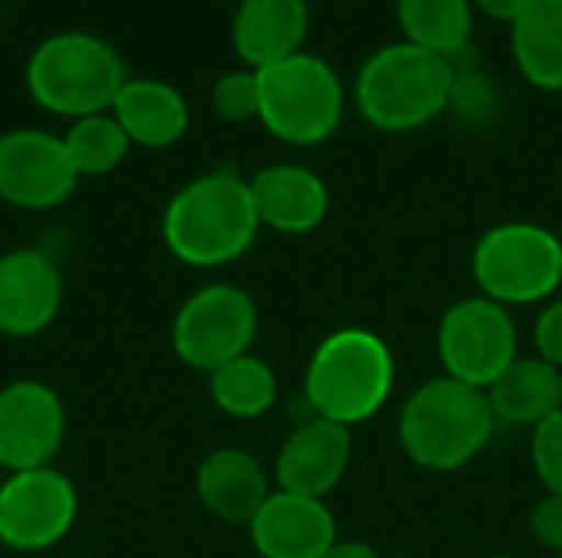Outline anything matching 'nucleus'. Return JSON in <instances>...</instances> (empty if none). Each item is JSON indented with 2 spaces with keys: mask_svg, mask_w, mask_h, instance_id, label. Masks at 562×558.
Instances as JSON below:
<instances>
[{
  "mask_svg": "<svg viewBox=\"0 0 562 558\" xmlns=\"http://www.w3.org/2000/svg\"><path fill=\"white\" fill-rule=\"evenodd\" d=\"M260 230L250 181L231 168L188 181L165 207L161 237L175 260L194 270H214L240 260Z\"/></svg>",
  "mask_w": 562,
  "mask_h": 558,
  "instance_id": "nucleus-1",
  "label": "nucleus"
},
{
  "mask_svg": "<svg viewBox=\"0 0 562 558\" xmlns=\"http://www.w3.org/2000/svg\"><path fill=\"white\" fill-rule=\"evenodd\" d=\"M497 414L487 391L454 378H435L412 391L398 418L405 454L435 474L468 467L494 437Z\"/></svg>",
  "mask_w": 562,
  "mask_h": 558,
  "instance_id": "nucleus-2",
  "label": "nucleus"
},
{
  "mask_svg": "<svg viewBox=\"0 0 562 558\" xmlns=\"http://www.w3.org/2000/svg\"><path fill=\"white\" fill-rule=\"evenodd\" d=\"M125 82L128 69L115 46L79 30L46 36L26 62V89L33 102L72 122L112 112Z\"/></svg>",
  "mask_w": 562,
  "mask_h": 558,
  "instance_id": "nucleus-3",
  "label": "nucleus"
},
{
  "mask_svg": "<svg viewBox=\"0 0 562 558\" xmlns=\"http://www.w3.org/2000/svg\"><path fill=\"white\" fill-rule=\"evenodd\" d=\"M454 76L451 59L415 43H392L359 69V115L379 132H415L448 109Z\"/></svg>",
  "mask_w": 562,
  "mask_h": 558,
  "instance_id": "nucleus-4",
  "label": "nucleus"
},
{
  "mask_svg": "<svg viewBox=\"0 0 562 558\" xmlns=\"http://www.w3.org/2000/svg\"><path fill=\"white\" fill-rule=\"evenodd\" d=\"M395 362L369 329H342L326 335L306 365V405L316 418L342 428L369 421L392 395Z\"/></svg>",
  "mask_w": 562,
  "mask_h": 558,
  "instance_id": "nucleus-5",
  "label": "nucleus"
},
{
  "mask_svg": "<svg viewBox=\"0 0 562 558\" xmlns=\"http://www.w3.org/2000/svg\"><path fill=\"white\" fill-rule=\"evenodd\" d=\"M260 82V122L286 145H319L326 141L346 109V92L336 69L313 56L296 53L267 69H257Z\"/></svg>",
  "mask_w": 562,
  "mask_h": 558,
  "instance_id": "nucleus-6",
  "label": "nucleus"
},
{
  "mask_svg": "<svg viewBox=\"0 0 562 558\" xmlns=\"http://www.w3.org/2000/svg\"><path fill=\"white\" fill-rule=\"evenodd\" d=\"M471 270L501 306L543 303L562 283V240L537 224H501L477 240Z\"/></svg>",
  "mask_w": 562,
  "mask_h": 558,
  "instance_id": "nucleus-7",
  "label": "nucleus"
},
{
  "mask_svg": "<svg viewBox=\"0 0 562 558\" xmlns=\"http://www.w3.org/2000/svg\"><path fill=\"white\" fill-rule=\"evenodd\" d=\"M257 303L231 283L191 293L171 322V349L194 372H214L250 352L257 339Z\"/></svg>",
  "mask_w": 562,
  "mask_h": 558,
  "instance_id": "nucleus-8",
  "label": "nucleus"
},
{
  "mask_svg": "<svg viewBox=\"0 0 562 558\" xmlns=\"http://www.w3.org/2000/svg\"><path fill=\"white\" fill-rule=\"evenodd\" d=\"M438 355L448 378L487 391L517 362V326L507 306L487 296L451 306L438 329Z\"/></svg>",
  "mask_w": 562,
  "mask_h": 558,
  "instance_id": "nucleus-9",
  "label": "nucleus"
},
{
  "mask_svg": "<svg viewBox=\"0 0 562 558\" xmlns=\"http://www.w3.org/2000/svg\"><path fill=\"white\" fill-rule=\"evenodd\" d=\"M79 516L72 480L53 467L7 474L0 480V543L13 553H46L59 546Z\"/></svg>",
  "mask_w": 562,
  "mask_h": 558,
  "instance_id": "nucleus-10",
  "label": "nucleus"
},
{
  "mask_svg": "<svg viewBox=\"0 0 562 558\" xmlns=\"http://www.w3.org/2000/svg\"><path fill=\"white\" fill-rule=\"evenodd\" d=\"M79 174L59 135L13 128L0 135V201L20 210H53L72 197Z\"/></svg>",
  "mask_w": 562,
  "mask_h": 558,
  "instance_id": "nucleus-11",
  "label": "nucleus"
},
{
  "mask_svg": "<svg viewBox=\"0 0 562 558\" xmlns=\"http://www.w3.org/2000/svg\"><path fill=\"white\" fill-rule=\"evenodd\" d=\"M66 437L63 398L43 382H13L0 391V467L7 474L53 467Z\"/></svg>",
  "mask_w": 562,
  "mask_h": 558,
  "instance_id": "nucleus-12",
  "label": "nucleus"
},
{
  "mask_svg": "<svg viewBox=\"0 0 562 558\" xmlns=\"http://www.w3.org/2000/svg\"><path fill=\"white\" fill-rule=\"evenodd\" d=\"M63 309V270L36 247L0 257V335L33 339L46 332Z\"/></svg>",
  "mask_w": 562,
  "mask_h": 558,
  "instance_id": "nucleus-13",
  "label": "nucleus"
},
{
  "mask_svg": "<svg viewBox=\"0 0 562 558\" xmlns=\"http://www.w3.org/2000/svg\"><path fill=\"white\" fill-rule=\"evenodd\" d=\"M349 457H352L349 428L313 414L310 421L293 428V434L283 441L277 454V483L286 493L323 500L346 477Z\"/></svg>",
  "mask_w": 562,
  "mask_h": 558,
  "instance_id": "nucleus-14",
  "label": "nucleus"
},
{
  "mask_svg": "<svg viewBox=\"0 0 562 558\" xmlns=\"http://www.w3.org/2000/svg\"><path fill=\"white\" fill-rule=\"evenodd\" d=\"M250 543L263 558H323L336 539V516L323 500L277 490L254 516Z\"/></svg>",
  "mask_w": 562,
  "mask_h": 558,
  "instance_id": "nucleus-15",
  "label": "nucleus"
},
{
  "mask_svg": "<svg viewBox=\"0 0 562 558\" xmlns=\"http://www.w3.org/2000/svg\"><path fill=\"white\" fill-rule=\"evenodd\" d=\"M260 227L277 234H310L329 214L326 181L303 164H270L250 178Z\"/></svg>",
  "mask_w": 562,
  "mask_h": 558,
  "instance_id": "nucleus-16",
  "label": "nucleus"
},
{
  "mask_svg": "<svg viewBox=\"0 0 562 558\" xmlns=\"http://www.w3.org/2000/svg\"><path fill=\"white\" fill-rule=\"evenodd\" d=\"M194 490L201 506L221 523L250 526L270 497V480L254 454L240 447H221L201 460Z\"/></svg>",
  "mask_w": 562,
  "mask_h": 558,
  "instance_id": "nucleus-17",
  "label": "nucleus"
},
{
  "mask_svg": "<svg viewBox=\"0 0 562 558\" xmlns=\"http://www.w3.org/2000/svg\"><path fill=\"white\" fill-rule=\"evenodd\" d=\"M306 30V0H240L231 23V39L237 56L257 72L303 53Z\"/></svg>",
  "mask_w": 562,
  "mask_h": 558,
  "instance_id": "nucleus-18",
  "label": "nucleus"
},
{
  "mask_svg": "<svg viewBox=\"0 0 562 558\" xmlns=\"http://www.w3.org/2000/svg\"><path fill=\"white\" fill-rule=\"evenodd\" d=\"M115 122L138 148H171L188 132L184 95L161 79H128L112 105Z\"/></svg>",
  "mask_w": 562,
  "mask_h": 558,
  "instance_id": "nucleus-19",
  "label": "nucleus"
},
{
  "mask_svg": "<svg viewBox=\"0 0 562 558\" xmlns=\"http://www.w3.org/2000/svg\"><path fill=\"white\" fill-rule=\"evenodd\" d=\"M491 408L507 424H543L562 408V372L547 358H517L491 388Z\"/></svg>",
  "mask_w": 562,
  "mask_h": 558,
  "instance_id": "nucleus-20",
  "label": "nucleus"
},
{
  "mask_svg": "<svg viewBox=\"0 0 562 558\" xmlns=\"http://www.w3.org/2000/svg\"><path fill=\"white\" fill-rule=\"evenodd\" d=\"M514 59L537 89L562 92V0H530L510 23Z\"/></svg>",
  "mask_w": 562,
  "mask_h": 558,
  "instance_id": "nucleus-21",
  "label": "nucleus"
},
{
  "mask_svg": "<svg viewBox=\"0 0 562 558\" xmlns=\"http://www.w3.org/2000/svg\"><path fill=\"white\" fill-rule=\"evenodd\" d=\"M398 26L405 43L435 56H458L471 43L474 3L471 0H398Z\"/></svg>",
  "mask_w": 562,
  "mask_h": 558,
  "instance_id": "nucleus-22",
  "label": "nucleus"
},
{
  "mask_svg": "<svg viewBox=\"0 0 562 558\" xmlns=\"http://www.w3.org/2000/svg\"><path fill=\"white\" fill-rule=\"evenodd\" d=\"M207 388H211V401L240 421L260 418L273 408L277 401V375L273 368L257 358V355H240L221 368H214L207 375Z\"/></svg>",
  "mask_w": 562,
  "mask_h": 558,
  "instance_id": "nucleus-23",
  "label": "nucleus"
},
{
  "mask_svg": "<svg viewBox=\"0 0 562 558\" xmlns=\"http://www.w3.org/2000/svg\"><path fill=\"white\" fill-rule=\"evenodd\" d=\"M63 145L79 178H99V174L115 171L128 158V148H132L128 135L122 132L112 112L76 118L66 128Z\"/></svg>",
  "mask_w": 562,
  "mask_h": 558,
  "instance_id": "nucleus-24",
  "label": "nucleus"
},
{
  "mask_svg": "<svg viewBox=\"0 0 562 558\" xmlns=\"http://www.w3.org/2000/svg\"><path fill=\"white\" fill-rule=\"evenodd\" d=\"M211 105H214V115L224 118V122H250V118H260V82H257V72L254 69H237V72H227L214 82L211 89Z\"/></svg>",
  "mask_w": 562,
  "mask_h": 558,
  "instance_id": "nucleus-25",
  "label": "nucleus"
},
{
  "mask_svg": "<svg viewBox=\"0 0 562 558\" xmlns=\"http://www.w3.org/2000/svg\"><path fill=\"white\" fill-rule=\"evenodd\" d=\"M533 467L537 477L543 480L547 493L562 497V408L557 414H550L543 424L533 428Z\"/></svg>",
  "mask_w": 562,
  "mask_h": 558,
  "instance_id": "nucleus-26",
  "label": "nucleus"
},
{
  "mask_svg": "<svg viewBox=\"0 0 562 558\" xmlns=\"http://www.w3.org/2000/svg\"><path fill=\"white\" fill-rule=\"evenodd\" d=\"M448 109L461 112L464 118H487L491 109H494V92H491V86H487L481 76L458 72V76H454V89H451Z\"/></svg>",
  "mask_w": 562,
  "mask_h": 558,
  "instance_id": "nucleus-27",
  "label": "nucleus"
},
{
  "mask_svg": "<svg viewBox=\"0 0 562 558\" xmlns=\"http://www.w3.org/2000/svg\"><path fill=\"white\" fill-rule=\"evenodd\" d=\"M530 533H533V539L543 546V549H550V553H562V497L557 493H547L537 506H533V513H530Z\"/></svg>",
  "mask_w": 562,
  "mask_h": 558,
  "instance_id": "nucleus-28",
  "label": "nucleus"
},
{
  "mask_svg": "<svg viewBox=\"0 0 562 558\" xmlns=\"http://www.w3.org/2000/svg\"><path fill=\"white\" fill-rule=\"evenodd\" d=\"M533 339H537L540 358H547L562 372V296L543 309V316L537 319Z\"/></svg>",
  "mask_w": 562,
  "mask_h": 558,
  "instance_id": "nucleus-29",
  "label": "nucleus"
},
{
  "mask_svg": "<svg viewBox=\"0 0 562 558\" xmlns=\"http://www.w3.org/2000/svg\"><path fill=\"white\" fill-rule=\"evenodd\" d=\"M471 3L497 23H514L530 7V0H471Z\"/></svg>",
  "mask_w": 562,
  "mask_h": 558,
  "instance_id": "nucleus-30",
  "label": "nucleus"
},
{
  "mask_svg": "<svg viewBox=\"0 0 562 558\" xmlns=\"http://www.w3.org/2000/svg\"><path fill=\"white\" fill-rule=\"evenodd\" d=\"M323 558H382L366 543H336Z\"/></svg>",
  "mask_w": 562,
  "mask_h": 558,
  "instance_id": "nucleus-31",
  "label": "nucleus"
},
{
  "mask_svg": "<svg viewBox=\"0 0 562 558\" xmlns=\"http://www.w3.org/2000/svg\"><path fill=\"white\" fill-rule=\"evenodd\" d=\"M487 558H514V556H487Z\"/></svg>",
  "mask_w": 562,
  "mask_h": 558,
  "instance_id": "nucleus-32",
  "label": "nucleus"
},
{
  "mask_svg": "<svg viewBox=\"0 0 562 558\" xmlns=\"http://www.w3.org/2000/svg\"><path fill=\"white\" fill-rule=\"evenodd\" d=\"M553 558H562V553H560V556H553Z\"/></svg>",
  "mask_w": 562,
  "mask_h": 558,
  "instance_id": "nucleus-33",
  "label": "nucleus"
}]
</instances>
